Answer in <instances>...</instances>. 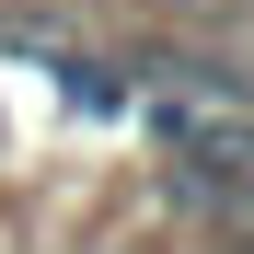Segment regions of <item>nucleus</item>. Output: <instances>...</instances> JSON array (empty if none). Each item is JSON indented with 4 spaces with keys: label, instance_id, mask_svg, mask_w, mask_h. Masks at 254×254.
<instances>
[{
    "label": "nucleus",
    "instance_id": "obj_1",
    "mask_svg": "<svg viewBox=\"0 0 254 254\" xmlns=\"http://www.w3.org/2000/svg\"><path fill=\"white\" fill-rule=\"evenodd\" d=\"M174 196H185V208H208L220 231H254V162H243L231 139H196V150L174 162Z\"/></svg>",
    "mask_w": 254,
    "mask_h": 254
}]
</instances>
